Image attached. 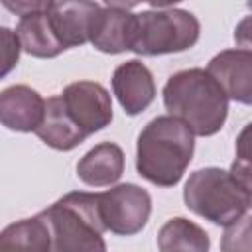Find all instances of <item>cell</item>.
Returning a JSON list of instances; mask_svg holds the SVG:
<instances>
[{"mask_svg":"<svg viewBox=\"0 0 252 252\" xmlns=\"http://www.w3.org/2000/svg\"><path fill=\"white\" fill-rule=\"evenodd\" d=\"M193 152V132L171 114L158 116L150 120L138 136L136 169L154 185L173 187L189 167Z\"/></svg>","mask_w":252,"mask_h":252,"instance_id":"6da1fadb","label":"cell"},{"mask_svg":"<svg viewBox=\"0 0 252 252\" xmlns=\"http://www.w3.org/2000/svg\"><path fill=\"white\" fill-rule=\"evenodd\" d=\"M163 104L193 136L217 134L228 116V96L207 69H185L171 75L163 87Z\"/></svg>","mask_w":252,"mask_h":252,"instance_id":"7a4b0ae2","label":"cell"},{"mask_svg":"<svg viewBox=\"0 0 252 252\" xmlns=\"http://www.w3.org/2000/svg\"><path fill=\"white\" fill-rule=\"evenodd\" d=\"M49 232L51 250L57 252H102L104 224L98 209V193H67L49 209L41 211Z\"/></svg>","mask_w":252,"mask_h":252,"instance_id":"3957f363","label":"cell"},{"mask_svg":"<svg viewBox=\"0 0 252 252\" xmlns=\"http://www.w3.org/2000/svg\"><path fill=\"white\" fill-rule=\"evenodd\" d=\"M183 201L189 211L205 220L226 226L250 211L252 191L230 171L205 167L189 175L183 189Z\"/></svg>","mask_w":252,"mask_h":252,"instance_id":"277c9868","label":"cell"},{"mask_svg":"<svg viewBox=\"0 0 252 252\" xmlns=\"http://www.w3.org/2000/svg\"><path fill=\"white\" fill-rule=\"evenodd\" d=\"M138 16L132 51L138 55H165L191 49L201 35L199 20L187 10H148Z\"/></svg>","mask_w":252,"mask_h":252,"instance_id":"5b68a950","label":"cell"},{"mask_svg":"<svg viewBox=\"0 0 252 252\" xmlns=\"http://www.w3.org/2000/svg\"><path fill=\"white\" fill-rule=\"evenodd\" d=\"M100 219L106 230L118 236L142 232L152 213V197L136 183H120L98 193Z\"/></svg>","mask_w":252,"mask_h":252,"instance_id":"8992f818","label":"cell"},{"mask_svg":"<svg viewBox=\"0 0 252 252\" xmlns=\"http://www.w3.org/2000/svg\"><path fill=\"white\" fill-rule=\"evenodd\" d=\"M73 122L87 134H94L112 122V100L108 91L94 81H77L59 94Z\"/></svg>","mask_w":252,"mask_h":252,"instance_id":"52a82bcc","label":"cell"},{"mask_svg":"<svg viewBox=\"0 0 252 252\" xmlns=\"http://www.w3.org/2000/svg\"><path fill=\"white\" fill-rule=\"evenodd\" d=\"M98 12L94 0H57L47 10V18L59 43L69 49L89 41Z\"/></svg>","mask_w":252,"mask_h":252,"instance_id":"ba28073f","label":"cell"},{"mask_svg":"<svg viewBox=\"0 0 252 252\" xmlns=\"http://www.w3.org/2000/svg\"><path fill=\"white\" fill-rule=\"evenodd\" d=\"M207 73L222 87L228 98L250 104L252 102V51L246 47L224 49L217 53L209 65Z\"/></svg>","mask_w":252,"mask_h":252,"instance_id":"9c48e42d","label":"cell"},{"mask_svg":"<svg viewBox=\"0 0 252 252\" xmlns=\"http://www.w3.org/2000/svg\"><path fill=\"white\" fill-rule=\"evenodd\" d=\"M112 93L116 94L122 110L130 116H136L154 102L156 83L150 69L142 61L130 59L114 69Z\"/></svg>","mask_w":252,"mask_h":252,"instance_id":"30bf717a","label":"cell"},{"mask_svg":"<svg viewBox=\"0 0 252 252\" xmlns=\"http://www.w3.org/2000/svg\"><path fill=\"white\" fill-rule=\"evenodd\" d=\"M138 16L120 8H100L94 26L91 30L89 41L94 49L102 53H122L132 51L136 39Z\"/></svg>","mask_w":252,"mask_h":252,"instance_id":"8fae6325","label":"cell"},{"mask_svg":"<svg viewBox=\"0 0 252 252\" xmlns=\"http://www.w3.org/2000/svg\"><path fill=\"white\" fill-rule=\"evenodd\" d=\"M45 100L28 85H12L0 93V124L14 132H35Z\"/></svg>","mask_w":252,"mask_h":252,"instance_id":"7c38bea8","label":"cell"},{"mask_svg":"<svg viewBox=\"0 0 252 252\" xmlns=\"http://www.w3.org/2000/svg\"><path fill=\"white\" fill-rule=\"evenodd\" d=\"M35 134L45 146L59 152H69L79 144H83L87 138V134L73 122V118L65 110L59 94L49 96L45 100L43 116L39 126L35 128Z\"/></svg>","mask_w":252,"mask_h":252,"instance_id":"4fadbf2b","label":"cell"},{"mask_svg":"<svg viewBox=\"0 0 252 252\" xmlns=\"http://www.w3.org/2000/svg\"><path fill=\"white\" fill-rule=\"evenodd\" d=\"M124 173V152L112 142H102L91 148L77 163V175L91 187H106Z\"/></svg>","mask_w":252,"mask_h":252,"instance_id":"5bb4252c","label":"cell"},{"mask_svg":"<svg viewBox=\"0 0 252 252\" xmlns=\"http://www.w3.org/2000/svg\"><path fill=\"white\" fill-rule=\"evenodd\" d=\"M51 250V232L43 213L8 224L0 232V252H47Z\"/></svg>","mask_w":252,"mask_h":252,"instance_id":"9a60e30c","label":"cell"},{"mask_svg":"<svg viewBox=\"0 0 252 252\" xmlns=\"http://www.w3.org/2000/svg\"><path fill=\"white\" fill-rule=\"evenodd\" d=\"M16 35L20 39L22 49L33 57H39V59L57 57L59 53L65 51V47L59 43L57 35L53 33L47 12L20 18L18 28H16Z\"/></svg>","mask_w":252,"mask_h":252,"instance_id":"2e32d148","label":"cell"},{"mask_svg":"<svg viewBox=\"0 0 252 252\" xmlns=\"http://www.w3.org/2000/svg\"><path fill=\"white\" fill-rule=\"evenodd\" d=\"M211 240L209 234L195 222L183 217L169 219L158 234V248L161 252H173V250H193V252H205L209 250Z\"/></svg>","mask_w":252,"mask_h":252,"instance_id":"e0dca14e","label":"cell"},{"mask_svg":"<svg viewBox=\"0 0 252 252\" xmlns=\"http://www.w3.org/2000/svg\"><path fill=\"white\" fill-rule=\"evenodd\" d=\"M20 39L14 30L0 26V79H4L8 73L14 71L20 59Z\"/></svg>","mask_w":252,"mask_h":252,"instance_id":"ac0fdd59","label":"cell"},{"mask_svg":"<svg viewBox=\"0 0 252 252\" xmlns=\"http://www.w3.org/2000/svg\"><path fill=\"white\" fill-rule=\"evenodd\" d=\"M2 6L6 10H10L12 14L24 18V16H32V14H41L47 12L55 0H0Z\"/></svg>","mask_w":252,"mask_h":252,"instance_id":"d6986e66","label":"cell"},{"mask_svg":"<svg viewBox=\"0 0 252 252\" xmlns=\"http://www.w3.org/2000/svg\"><path fill=\"white\" fill-rule=\"evenodd\" d=\"M140 2H146V0H104V4L108 8H120V10H130V8L138 6Z\"/></svg>","mask_w":252,"mask_h":252,"instance_id":"ffe728a7","label":"cell"},{"mask_svg":"<svg viewBox=\"0 0 252 252\" xmlns=\"http://www.w3.org/2000/svg\"><path fill=\"white\" fill-rule=\"evenodd\" d=\"M146 2H150L154 8H167V6H173V4L183 2V0H146Z\"/></svg>","mask_w":252,"mask_h":252,"instance_id":"44dd1931","label":"cell"}]
</instances>
